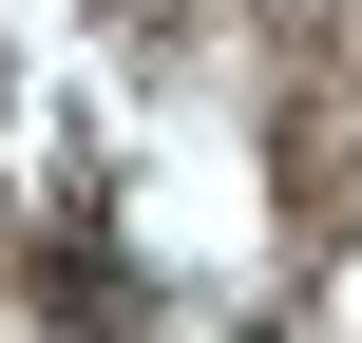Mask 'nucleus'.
Listing matches in <instances>:
<instances>
[]
</instances>
